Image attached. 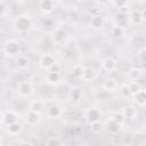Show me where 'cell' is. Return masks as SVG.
Listing matches in <instances>:
<instances>
[{"label":"cell","mask_w":146,"mask_h":146,"mask_svg":"<svg viewBox=\"0 0 146 146\" xmlns=\"http://www.w3.org/2000/svg\"><path fill=\"white\" fill-rule=\"evenodd\" d=\"M34 90V86L31 81H21L17 86V92L22 96V97H29L32 95Z\"/></svg>","instance_id":"cell-3"},{"label":"cell","mask_w":146,"mask_h":146,"mask_svg":"<svg viewBox=\"0 0 146 146\" xmlns=\"http://www.w3.org/2000/svg\"><path fill=\"white\" fill-rule=\"evenodd\" d=\"M143 74V70L138 68V67H131L128 71V78L130 81H137Z\"/></svg>","instance_id":"cell-21"},{"label":"cell","mask_w":146,"mask_h":146,"mask_svg":"<svg viewBox=\"0 0 146 146\" xmlns=\"http://www.w3.org/2000/svg\"><path fill=\"white\" fill-rule=\"evenodd\" d=\"M106 128H107V130H108L111 133L115 135V133H117V132L120 131V129H121V123L117 122V121H115V120H113V119H110V120L106 122Z\"/></svg>","instance_id":"cell-16"},{"label":"cell","mask_w":146,"mask_h":146,"mask_svg":"<svg viewBox=\"0 0 146 146\" xmlns=\"http://www.w3.org/2000/svg\"><path fill=\"white\" fill-rule=\"evenodd\" d=\"M6 11H7V6H6V3L3 1L0 0V17L3 16L6 14Z\"/></svg>","instance_id":"cell-34"},{"label":"cell","mask_w":146,"mask_h":146,"mask_svg":"<svg viewBox=\"0 0 146 146\" xmlns=\"http://www.w3.org/2000/svg\"><path fill=\"white\" fill-rule=\"evenodd\" d=\"M111 119H113V120H115V121H117V122H122L123 121V119H124V116H123V114L122 113H115Z\"/></svg>","instance_id":"cell-32"},{"label":"cell","mask_w":146,"mask_h":146,"mask_svg":"<svg viewBox=\"0 0 146 146\" xmlns=\"http://www.w3.org/2000/svg\"><path fill=\"white\" fill-rule=\"evenodd\" d=\"M18 119H19V115H17L15 112H13V111H9V112H6L3 115H2V122L5 123V124H10V123H13V122H16V121H18Z\"/></svg>","instance_id":"cell-14"},{"label":"cell","mask_w":146,"mask_h":146,"mask_svg":"<svg viewBox=\"0 0 146 146\" xmlns=\"http://www.w3.org/2000/svg\"><path fill=\"white\" fill-rule=\"evenodd\" d=\"M13 25L16 31L24 33V32L30 31V29L32 27V21L27 15H18L15 17Z\"/></svg>","instance_id":"cell-1"},{"label":"cell","mask_w":146,"mask_h":146,"mask_svg":"<svg viewBox=\"0 0 146 146\" xmlns=\"http://www.w3.org/2000/svg\"><path fill=\"white\" fill-rule=\"evenodd\" d=\"M128 5V0H113V6L116 8H122Z\"/></svg>","instance_id":"cell-30"},{"label":"cell","mask_w":146,"mask_h":146,"mask_svg":"<svg viewBox=\"0 0 146 146\" xmlns=\"http://www.w3.org/2000/svg\"><path fill=\"white\" fill-rule=\"evenodd\" d=\"M60 114H62V107H60L59 105H57V104L51 105V106L47 110V115H48V117L56 119V117H58Z\"/></svg>","instance_id":"cell-19"},{"label":"cell","mask_w":146,"mask_h":146,"mask_svg":"<svg viewBox=\"0 0 146 146\" xmlns=\"http://www.w3.org/2000/svg\"><path fill=\"white\" fill-rule=\"evenodd\" d=\"M90 25H91V27L99 30L104 26V18L100 15H94L90 19Z\"/></svg>","instance_id":"cell-20"},{"label":"cell","mask_w":146,"mask_h":146,"mask_svg":"<svg viewBox=\"0 0 146 146\" xmlns=\"http://www.w3.org/2000/svg\"><path fill=\"white\" fill-rule=\"evenodd\" d=\"M39 120H40L39 113H36V112H34L32 110H30L29 112H26V114H25V121H26L27 124L34 125V124H36L39 122Z\"/></svg>","instance_id":"cell-12"},{"label":"cell","mask_w":146,"mask_h":146,"mask_svg":"<svg viewBox=\"0 0 146 146\" xmlns=\"http://www.w3.org/2000/svg\"><path fill=\"white\" fill-rule=\"evenodd\" d=\"M102 67L106 71V72H113L116 68V62L114 60V58L112 57H106L105 59H103L102 62Z\"/></svg>","instance_id":"cell-13"},{"label":"cell","mask_w":146,"mask_h":146,"mask_svg":"<svg viewBox=\"0 0 146 146\" xmlns=\"http://www.w3.org/2000/svg\"><path fill=\"white\" fill-rule=\"evenodd\" d=\"M128 14H123V13H119L115 15L114 17V26H119V27H125V25L128 24Z\"/></svg>","instance_id":"cell-11"},{"label":"cell","mask_w":146,"mask_h":146,"mask_svg":"<svg viewBox=\"0 0 146 146\" xmlns=\"http://www.w3.org/2000/svg\"><path fill=\"white\" fill-rule=\"evenodd\" d=\"M42 25H43L44 27H52V26H54V22H52V19H50V18H46V19H43Z\"/></svg>","instance_id":"cell-33"},{"label":"cell","mask_w":146,"mask_h":146,"mask_svg":"<svg viewBox=\"0 0 146 146\" xmlns=\"http://www.w3.org/2000/svg\"><path fill=\"white\" fill-rule=\"evenodd\" d=\"M66 38H67V32L63 27H57L51 33V40L55 43H57V44L64 43V41L66 40Z\"/></svg>","instance_id":"cell-4"},{"label":"cell","mask_w":146,"mask_h":146,"mask_svg":"<svg viewBox=\"0 0 146 146\" xmlns=\"http://www.w3.org/2000/svg\"><path fill=\"white\" fill-rule=\"evenodd\" d=\"M144 13L140 10H133L129 14L128 16V21L132 24V25H139L144 22Z\"/></svg>","instance_id":"cell-6"},{"label":"cell","mask_w":146,"mask_h":146,"mask_svg":"<svg viewBox=\"0 0 146 146\" xmlns=\"http://www.w3.org/2000/svg\"><path fill=\"white\" fill-rule=\"evenodd\" d=\"M97 1H98L99 3H103V5H104V3H107L110 0H97Z\"/></svg>","instance_id":"cell-37"},{"label":"cell","mask_w":146,"mask_h":146,"mask_svg":"<svg viewBox=\"0 0 146 146\" xmlns=\"http://www.w3.org/2000/svg\"><path fill=\"white\" fill-rule=\"evenodd\" d=\"M83 96V92H82V89L79 88V87H73L71 88L70 92H68V97L73 102H79Z\"/></svg>","instance_id":"cell-15"},{"label":"cell","mask_w":146,"mask_h":146,"mask_svg":"<svg viewBox=\"0 0 146 146\" xmlns=\"http://www.w3.org/2000/svg\"><path fill=\"white\" fill-rule=\"evenodd\" d=\"M138 57H139V59H140L141 63H145V48H144V47L139 50V52H138Z\"/></svg>","instance_id":"cell-35"},{"label":"cell","mask_w":146,"mask_h":146,"mask_svg":"<svg viewBox=\"0 0 146 146\" xmlns=\"http://www.w3.org/2000/svg\"><path fill=\"white\" fill-rule=\"evenodd\" d=\"M129 84V88H130V90H131V94H133V92H136L137 90H139L140 89V87H139V84L136 82V81H131L130 83H128Z\"/></svg>","instance_id":"cell-31"},{"label":"cell","mask_w":146,"mask_h":146,"mask_svg":"<svg viewBox=\"0 0 146 146\" xmlns=\"http://www.w3.org/2000/svg\"><path fill=\"white\" fill-rule=\"evenodd\" d=\"M86 116H87V120H88L89 123H90V122H96V121H100L102 113H100V111L97 110V108H89V110L87 111Z\"/></svg>","instance_id":"cell-10"},{"label":"cell","mask_w":146,"mask_h":146,"mask_svg":"<svg viewBox=\"0 0 146 146\" xmlns=\"http://www.w3.org/2000/svg\"><path fill=\"white\" fill-rule=\"evenodd\" d=\"M121 113L123 114L124 119H132V117H135V115L137 114L135 107H132V106H125V107L122 110Z\"/></svg>","instance_id":"cell-23"},{"label":"cell","mask_w":146,"mask_h":146,"mask_svg":"<svg viewBox=\"0 0 146 146\" xmlns=\"http://www.w3.org/2000/svg\"><path fill=\"white\" fill-rule=\"evenodd\" d=\"M30 108H31L32 111H34V112H36V113H39V114H40V113L43 111V108H44V104H43V102H42V100L36 99V100H33V102L31 103Z\"/></svg>","instance_id":"cell-22"},{"label":"cell","mask_w":146,"mask_h":146,"mask_svg":"<svg viewBox=\"0 0 146 146\" xmlns=\"http://www.w3.org/2000/svg\"><path fill=\"white\" fill-rule=\"evenodd\" d=\"M111 33H112V35H113L114 38H121V36H123L124 29H123V27H119V26H114V27L112 29Z\"/></svg>","instance_id":"cell-28"},{"label":"cell","mask_w":146,"mask_h":146,"mask_svg":"<svg viewBox=\"0 0 146 146\" xmlns=\"http://www.w3.org/2000/svg\"><path fill=\"white\" fill-rule=\"evenodd\" d=\"M89 129H90V131L94 132V133L100 132V130H102V123H100V121L90 122V123H89Z\"/></svg>","instance_id":"cell-26"},{"label":"cell","mask_w":146,"mask_h":146,"mask_svg":"<svg viewBox=\"0 0 146 146\" xmlns=\"http://www.w3.org/2000/svg\"><path fill=\"white\" fill-rule=\"evenodd\" d=\"M132 95H133V102H135L138 106L144 107L145 104H146V91L140 88L139 90H137V91L133 92Z\"/></svg>","instance_id":"cell-8"},{"label":"cell","mask_w":146,"mask_h":146,"mask_svg":"<svg viewBox=\"0 0 146 146\" xmlns=\"http://www.w3.org/2000/svg\"><path fill=\"white\" fill-rule=\"evenodd\" d=\"M120 94H121V96L124 97V98H128V97H130V96L132 95L128 83H127V84H123V86L120 88Z\"/></svg>","instance_id":"cell-27"},{"label":"cell","mask_w":146,"mask_h":146,"mask_svg":"<svg viewBox=\"0 0 146 146\" xmlns=\"http://www.w3.org/2000/svg\"><path fill=\"white\" fill-rule=\"evenodd\" d=\"M52 1H54V2H55V1H59V0H52Z\"/></svg>","instance_id":"cell-38"},{"label":"cell","mask_w":146,"mask_h":146,"mask_svg":"<svg viewBox=\"0 0 146 146\" xmlns=\"http://www.w3.org/2000/svg\"><path fill=\"white\" fill-rule=\"evenodd\" d=\"M39 64L42 68H51L55 64H56V60H55V57L50 54H44L40 57V60H39Z\"/></svg>","instance_id":"cell-5"},{"label":"cell","mask_w":146,"mask_h":146,"mask_svg":"<svg viewBox=\"0 0 146 146\" xmlns=\"http://www.w3.org/2000/svg\"><path fill=\"white\" fill-rule=\"evenodd\" d=\"M0 144H1V137H0Z\"/></svg>","instance_id":"cell-39"},{"label":"cell","mask_w":146,"mask_h":146,"mask_svg":"<svg viewBox=\"0 0 146 146\" xmlns=\"http://www.w3.org/2000/svg\"><path fill=\"white\" fill-rule=\"evenodd\" d=\"M103 88L106 90V91H113L115 88H116V82L115 80L113 79H106L103 83Z\"/></svg>","instance_id":"cell-25"},{"label":"cell","mask_w":146,"mask_h":146,"mask_svg":"<svg viewBox=\"0 0 146 146\" xmlns=\"http://www.w3.org/2000/svg\"><path fill=\"white\" fill-rule=\"evenodd\" d=\"M82 71H83V66L80 65V64H76V65L73 67V70H72V74H73L74 76H76V78H80L81 74H82Z\"/></svg>","instance_id":"cell-29"},{"label":"cell","mask_w":146,"mask_h":146,"mask_svg":"<svg viewBox=\"0 0 146 146\" xmlns=\"http://www.w3.org/2000/svg\"><path fill=\"white\" fill-rule=\"evenodd\" d=\"M16 65L19 67V68H26L27 65H29V58L26 56H17L16 58Z\"/></svg>","instance_id":"cell-24"},{"label":"cell","mask_w":146,"mask_h":146,"mask_svg":"<svg viewBox=\"0 0 146 146\" xmlns=\"http://www.w3.org/2000/svg\"><path fill=\"white\" fill-rule=\"evenodd\" d=\"M19 49H21V46H19L18 41H16L15 39L7 40L3 46V51L8 56H16L19 52Z\"/></svg>","instance_id":"cell-2"},{"label":"cell","mask_w":146,"mask_h":146,"mask_svg":"<svg viewBox=\"0 0 146 146\" xmlns=\"http://www.w3.org/2000/svg\"><path fill=\"white\" fill-rule=\"evenodd\" d=\"M97 73H96V70L91 66H86L83 67V71H82V74H81V79L86 82H89V81H94L95 78H96Z\"/></svg>","instance_id":"cell-7"},{"label":"cell","mask_w":146,"mask_h":146,"mask_svg":"<svg viewBox=\"0 0 146 146\" xmlns=\"http://www.w3.org/2000/svg\"><path fill=\"white\" fill-rule=\"evenodd\" d=\"M7 127H8V128H7V131H8V133H9L10 136H17V135H19L21 131H22V124H21L18 121L13 122V123L8 124Z\"/></svg>","instance_id":"cell-17"},{"label":"cell","mask_w":146,"mask_h":146,"mask_svg":"<svg viewBox=\"0 0 146 146\" xmlns=\"http://www.w3.org/2000/svg\"><path fill=\"white\" fill-rule=\"evenodd\" d=\"M60 144H62V141L60 140H57L55 138H52V139H50L48 141V145H60Z\"/></svg>","instance_id":"cell-36"},{"label":"cell","mask_w":146,"mask_h":146,"mask_svg":"<svg viewBox=\"0 0 146 146\" xmlns=\"http://www.w3.org/2000/svg\"><path fill=\"white\" fill-rule=\"evenodd\" d=\"M39 8L44 14H50L55 9V2L52 0H40Z\"/></svg>","instance_id":"cell-9"},{"label":"cell","mask_w":146,"mask_h":146,"mask_svg":"<svg viewBox=\"0 0 146 146\" xmlns=\"http://www.w3.org/2000/svg\"><path fill=\"white\" fill-rule=\"evenodd\" d=\"M46 80H47V82L52 83V84L58 83L60 81V74L58 73V71H55V70L49 71L46 74Z\"/></svg>","instance_id":"cell-18"}]
</instances>
